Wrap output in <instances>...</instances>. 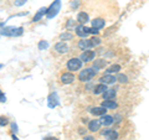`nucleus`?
<instances>
[{"mask_svg": "<svg viewBox=\"0 0 149 140\" xmlns=\"http://www.w3.org/2000/svg\"><path fill=\"white\" fill-rule=\"evenodd\" d=\"M60 9H61V0H55V1L50 5V8H47V12H46V16H47V19L55 17L58 14Z\"/></svg>", "mask_w": 149, "mask_h": 140, "instance_id": "nucleus-1", "label": "nucleus"}, {"mask_svg": "<svg viewBox=\"0 0 149 140\" xmlns=\"http://www.w3.org/2000/svg\"><path fill=\"white\" fill-rule=\"evenodd\" d=\"M97 71H95V68H85L83 71L80 72V74H78V78H80V81L82 82H88L91 81V79L95 77Z\"/></svg>", "mask_w": 149, "mask_h": 140, "instance_id": "nucleus-2", "label": "nucleus"}, {"mask_svg": "<svg viewBox=\"0 0 149 140\" xmlns=\"http://www.w3.org/2000/svg\"><path fill=\"white\" fill-rule=\"evenodd\" d=\"M1 34L5 36H20L22 34V27H13V26L4 27Z\"/></svg>", "mask_w": 149, "mask_h": 140, "instance_id": "nucleus-3", "label": "nucleus"}, {"mask_svg": "<svg viewBox=\"0 0 149 140\" xmlns=\"http://www.w3.org/2000/svg\"><path fill=\"white\" fill-rule=\"evenodd\" d=\"M82 67V61L81 58H71L67 62V68L70 71H78Z\"/></svg>", "mask_w": 149, "mask_h": 140, "instance_id": "nucleus-4", "label": "nucleus"}, {"mask_svg": "<svg viewBox=\"0 0 149 140\" xmlns=\"http://www.w3.org/2000/svg\"><path fill=\"white\" fill-rule=\"evenodd\" d=\"M95 51H91V50H86V51H83V52L81 53V61L82 62H91L92 60H95Z\"/></svg>", "mask_w": 149, "mask_h": 140, "instance_id": "nucleus-5", "label": "nucleus"}, {"mask_svg": "<svg viewBox=\"0 0 149 140\" xmlns=\"http://www.w3.org/2000/svg\"><path fill=\"white\" fill-rule=\"evenodd\" d=\"M76 34L80 37H82V39H86V37L90 35V29L86 27L85 25H78L76 27Z\"/></svg>", "mask_w": 149, "mask_h": 140, "instance_id": "nucleus-6", "label": "nucleus"}, {"mask_svg": "<svg viewBox=\"0 0 149 140\" xmlns=\"http://www.w3.org/2000/svg\"><path fill=\"white\" fill-rule=\"evenodd\" d=\"M58 96L56 94V93H51V94L47 98V105L50 107V108H55V107L58 105Z\"/></svg>", "mask_w": 149, "mask_h": 140, "instance_id": "nucleus-7", "label": "nucleus"}, {"mask_svg": "<svg viewBox=\"0 0 149 140\" xmlns=\"http://www.w3.org/2000/svg\"><path fill=\"white\" fill-rule=\"evenodd\" d=\"M101 83H104V85H113V83L117 81V78H116L114 76H112V74H109V73H107V74H104V76H102L101 77Z\"/></svg>", "mask_w": 149, "mask_h": 140, "instance_id": "nucleus-8", "label": "nucleus"}, {"mask_svg": "<svg viewBox=\"0 0 149 140\" xmlns=\"http://www.w3.org/2000/svg\"><path fill=\"white\" fill-rule=\"evenodd\" d=\"M102 134H103L104 137H107L108 139H111V140H117L118 139V133L114 132V130H112V129H106V130L102 132Z\"/></svg>", "mask_w": 149, "mask_h": 140, "instance_id": "nucleus-9", "label": "nucleus"}, {"mask_svg": "<svg viewBox=\"0 0 149 140\" xmlns=\"http://www.w3.org/2000/svg\"><path fill=\"white\" fill-rule=\"evenodd\" d=\"M102 107H104L106 109H116L118 107V104L113 99H104L102 102Z\"/></svg>", "mask_w": 149, "mask_h": 140, "instance_id": "nucleus-10", "label": "nucleus"}, {"mask_svg": "<svg viewBox=\"0 0 149 140\" xmlns=\"http://www.w3.org/2000/svg\"><path fill=\"white\" fill-rule=\"evenodd\" d=\"M74 81V76L72 73H63L61 76V82L63 85H70V83H72Z\"/></svg>", "mask_w": 149, "mask_h": 140, "instance_id": "nucleus-11", "label": "nucleus"}, {"mask_svg": "<svg viewBox=\"0 0 149 140\" xmlns=\"http://www.w3.org/2000/svg\"><path fill=\"white\" fill-rule=\"evenodd\" d=\"M101 120H91L90 123H88V129L91 130V132H98L100 128H101Z\"/></svg>", "mask_w": 149, "mask_h": 140, "instance_id": "nucleus-12", "label": "nucleus"}, {"mask_svg": "<svg viewBox=\"0 0 149 140\" xmlns=\"http://www.w3.org/2000/svg\"><path fill=\"white\" fill-rule=\"evenodd\" d=\"M107 89H108V88H107V85H104V83H100V85L95 86V88H93V93H95V94H103Z\"/></svg>", "mask_w": 149, "mask_h": 140, "instance_id": "nucleus-13", "label": "nucleus"}, {"mask_svg": "<svg viewBox=\"0 0 149 140\" xmlns=\"http://www.w3.org/2000/svg\"><path fill=\"white\" fill-rule=\"evenodd\" d=\"M106 112H107V109L104 108V107H95V108H91V113L93 114V115H100V116H102V115H104L106 114Z\"/></svg>", "mask_w": 149, "mask_h": 140, "instance_id": "nucleus-14", "label": "nucleus"}, {"mask_svg": "<svg viewBox=\"0 0 149 140\" xmlns=\"http://www.w3.org/2000/svg\"><path fill=\"white\" fill-rule=\"evenodd\" d=\"M78 47H80V49H82V50H88V49L93 47V46H92L91 40L83 39V40H80V42H78Z\"/></svg>", "mask_w": 149, "mask_h": 140, "instance_id": "nucleus-15", "label": "nucleus"}, {"mask_svg": "<svg viewBox=\"0 0 149 140\" xmlns=\"http://www.w3.org/2000/svg\"><path fill=\"white\" fill-rule=\"evenodd\" d=\"M55 50L57 51V52H60V53H66L68 51V46L65 42H58V44L55 45Z\"/></svg>", "mask_w": 149, "mask_h": 140, "instance_id": "nucleus-16", "label": "nucleus"}, {"mask_svg": "<svg viewBox=\"0 0 149 140\" xmlns=\"http://www.w3.org/2000/svg\"><path fill=\"white\" fill-rule=\"evenodd\" d=\"M113 122H114L113 116H112V115H108V114L102 115V118H101V123L103 124V125H106V127H108V125H111Z\"/></svg>", "mask_w": 149, "mask_h": 140, "instance_id": "nucleus-17", "label": "nucleus"}, {"mask_svg": "<svg viewBox=\"0 0 149 140\" xmlns=\"http://www.w3.org/2000/svg\"><path fill=\"white\" fill-rule=\"evenodd\" d=\"M92 26L96 27V29H102V27H104V20L103 19H95V20H92Z\"/></svg>", "mask_w": 149, "mask_h": 140, "instance_id": "nucleus-18", "label": "nucleus"}, {"mask_svg": "<svg viewBox=\"0 0 149 140\" xmlns=\"http://www.w3.org/2000/svg\"><path fill=\"white\" fill-rule=\"evenodd\" d=\"M106 64H107V62L104 60H96L95 63H93V68H95L96 71H100L101 68H104Z\"/></svg>", "mask_w": 149, "mask_h": 140, "instance_id": "nucleus-19", "label": "nucleus"}, {"mask_svg": "<svg viewBox=\"0 0 149 140\" xmlns=\"http://www.w3.org/2000/svg\"><path fill=\"white\" fill-rule=\"evenodd\" d=\"M116 94H117V93H116L114 89H107L103 93V99H114Z\"/></svg>", "mask_w": 149, "mask_h": 140, "instance_id": "nucleus-20", "label": "nucleus"}, {"mask_svg": "<svg viewBox=\"0 0 149 140\" xmlns=\"http://www.w3.org/2000/svg\"><path fill=\"white\" fill-rule=\"evenodd\" d=\"M46 12H47V8H41L40 9V10L39 11H37V14H36V15L34 16V20H32V21H39L40 20V19L41 17H42L44 15H45V14Z\"/></svg>", "mask_w": 149, "mask_h": 140, "instance_id": "nucleus-21", "label": "nucleus"}, {"mask_svg": "<svg viewBox=\"0 0 149 140\" xmlns=\"http://www.w3.org/2000/svg\"><path fill=\"white\" fill-rule=\"evenodd\" d=\"M77 20L81 22V24H86V22L90 20V17H88V14H86V12H80L77 15Z\"/></svg>", "mask_w": 149, "mask_h": 140, "instance_id": "nucleus-22", "label": "nucleus"}, {"mask_svg": "<svg viewBox=\"0 0 149 140\" xmlns=\"http://www.w3.org/2000/svg\"><path fill=\"white\" fill-rule=\"evenodd\" d=\"M107 71V73H117V72H119L120 71V66L119 64H113V66H111L108 69H106Z\"/></svg>", "mask_w": 149, "mask_h": 140, "instance_id": "nucleus-23", "label": "nucleus"}, {"mask_svg": "<svg viewBox=\"0 0 149 140\" xmlns=\"http://www.w3.org/2000/svg\"><path fill=\"white\" fill-rule=\"evenodd\" d=\"M117 81L119 82V83H127L128 82V77L125 76V74H118V77H117Z\"/></svg>", "mask_w": 149, "mask_h": 140, "instance_id": "nucleus-24", "label": "nucleus"}, {"mask_svg": "<svg viewBox=\"0 0 149 140\" xmlns=\"http://www.w3.org/2000/svg\"><path fill=\"white\" fill-rule=\"evenodd\" d=\"M72 34H68V32H65V34H61V35H60V39H61V40H71L72 39Z\"/></svg>", "mask_w": 149, "mask_h": 140, "instance_id": "nucleus-25", "label": "nucleus"}, {"mask_svg": "<svg viewBox=\"0 0 149 140\" xmlns=\"http://www.w3.org/2000/svg\"><path fill=\"white\" fill-rule=\"evenodd\" d=\"M101 39L100 37H92L91 39V42H92V46H98L100 44H101Z\"/></svg>", "mask_w": 149, "mask_h": 140, "instance_id": "nucleus-26", "label": "nucleus"}, {"mask_svg": "<svg viewBox=\"0 0 149 140\" xmlns=\"http://www.w3.org/2000/svg\"><path fill=\"white\" fill-rule=\"evenodd\" d=\"M47 47H49V44L46 42V41H40V42H39V50L42 51V50L47 49Z\"/></svg>", "mask_w": 149, "mask_h": 140, "instance_id": "nucleus-27", "label": "nucleus"}, {"mask_svg": "<svg viewBox=\"0 0 149 140\" xmlns=\"http://www.w3.org/2000/svg\"><path fill=\"white\" fill-rule=\"evenodd\" d=\"M26 1H27V0H14V4H15L16 6H22Z\"/></svg>", "mask_w": 149, "mask_h": 140, "instance_id": "nucleus-28", "label": "nucleus"}, {"mask_svg": "<svg viewBox=\"0 0 149 140\" xmlns=\"http://www.w3.org/2000/svg\"><path fill=\"white\" fill-rule=\"evenodd\" d=\"M6 124H8V119L1 116V118H0V125H1V127H5Z\"/></svg>", "mask_w": 149, "mask_h": 140, "instance_id": "nucleus-29", "label": "nucleus"}, {"mask_svg": "<svg viewBox=\"0 0 149 140\" xmlns=\"http://www.w3.org/2000/svg\"><path fill=\"white\" fill-rule=\"evenodd\" d=\"M0 102H1V103H5L6 102V97L1 91H0Z\"/></svg>", "mask_w": 149, "mask_h": 140, "instance_id": "nucleus-30", "label": "nucleus"}, {"mask_svg": "<svg viewBox=\"0 0 149 140\" xmlns=\"http://www.w3.org/2000/svg\"><path fill=\"white\" fill-rule=\"evenodd\" d=\"M90 34L97 35V34H98V29H96V27H92V29H90Z\"/></svg>", "mask_w": 149, "mask_h": 140, "instance_id": "nucleus-31", "label": "nucleus"}, {"mask_svg": "<svg viewBox=\"0 0 149 140\" xmlns=\"http://www.w3.org/2000/svg\"><path fill=\"white\" fill-rule=\"evenodd\" d=\"M11 127H13V130H14V132H17V127H16V124H15V123H13V124H11Z\"/></svg>", "mask_w": 149, "mask_h": 140, "instance_id": "nucleus-32", "label": "nucleus"}, {"mask_svg": "<svg viewBox=\"0 0 149 140\" xmlns=\"http://www.w3.org/2000/svg\"><path fill=\"white\" fill-rule=\"evenodd\" d=\"M44 140H58V139H56V138H46Z\"/></svg>", "mask_w": 149, "mask_h": 140, "instance_id": "nucleus-33", "label": "nucleus"}, {"mask_svg": "<svg viewBox=\"0 0 149 140\" xmlns=\"http://www.w3.org/2000/svg\"><path fill=\"white\" fill-rule=\"evenodd\" d=\"M85 140H93V138H92V137H86Z\"/></svg>", "mask_w": 149, "mask_h": 140, "instance_id": "nucleus-34", "label": "nucleus"}, {"mask_svg": "<svg viewBox=\"0 0 149 140\" xmlns=\"http://www.w3.org/2000/svg\"><path fill=\"white\" fill-rule=\"evenodd\" d=\"M13 139H14V140H19V139H17V138L15 137V135H13Z\"/></svg>", "mask_w": 149, "mask_h": 140, "instance_id": "nucleus-35", "label": "nucleus"}]
</instances>
